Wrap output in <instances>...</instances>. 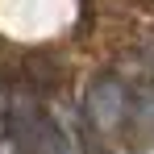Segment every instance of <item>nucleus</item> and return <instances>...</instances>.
Returning a JSON list of instances; mask_svg holds the SVG:
<instances>
[{
	"label": "nucleus",
	"instance_id": "1",
	"mask_svg": "<svg viewBox=\"0 0 154 154\" xmlns=\"http://www.w3.org/2000/svg\"><path fill=\"white\" fill-rule=\"evenodd\" d=\"M88 112L100 129H112L121 117H125V88L117 79H100L92 92H88Z\"/></svg>",
	"mask_w": 154,
	"mask_h": 154
}]
</instances>
